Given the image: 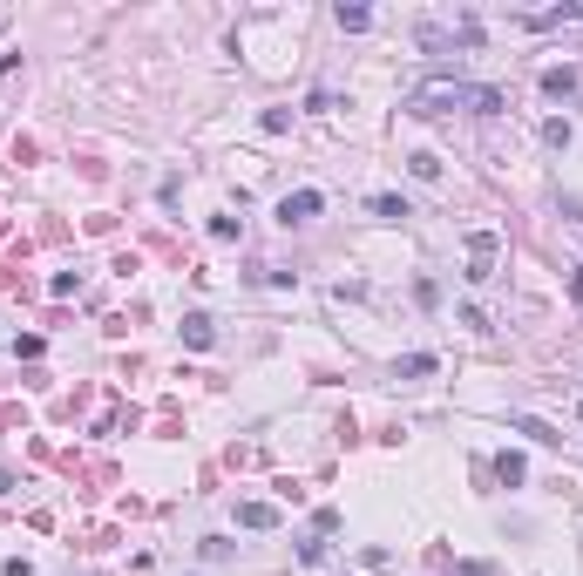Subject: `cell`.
<instances>
[{
    "mask_svg": "<svg viewBox=\"0 0 583 576\" xmlns=\"http://www.w3.org/2000/svg\"><path fill=\"white\" fill-rule=\"evenodd\" d=\"M509 427H516V434H529L536 448H563V434H556L550 421H536V414H509Z\"/></svg>",
    "mask_w": 583,
    "mask_h": 576,
    "instance_id": "277c9868",
    "label": "cell"
},
{
    "mask_svg": "<svg viewBox=\"0 0 583 576\" xmlns=\"http://www.w3.org/2000/svg\"><path fill=\"white\" fill-rule=\"evenodd\" d=\"M543 95H550V102H570V95H577V68H543Z\"/></svg>",
    "mask_w": 583,
    "mask_h": 576,
    "instance_id": "8992f818",
    "label": "cell"
},
{
    "mask_svg": "<svg viewBox=\"0 0 583 576\" xmlns=\"http://www.w3.org/2000/svg\"><path fill=\"white\" fill-rule=\"evenodd\" d=\"M299 563H326V536H306V543H299Z\"/></svg>",
    "mask_w": 583,
    "mask_h": 576,
    "instance_id": "9a60e30c",
    "label": "cell"
},
{
    "mask_svg": "<svg viewBox=\"0 0 583 576\" xmlns=\"http://www.w3.org/2000/svg\"><path fill=\"white\" fill-rule=\"evenodd\" d=\"M373 217H414V211H407V197H394V190H380V197H373Z\"/></svg>",
    "mask_w": 583,
    "mask_h": 576,
    "instance_id": "7c38bea8",
    "label": "cell"
},
{
    "mask_svg": "<svg viewBox=\"0 0 583 576\" xmlns=\"http://www.w3.org/2000/svg\"><path fill=\"white\" fill-rule=\"evenodd\" d=\"M543 143L563 156V150H570V122H563V116H550V122H543Z\"/></svg>",
    "mask_w": 583,
    "mask_h": 576,
    "instance_id": "8fae6325",
    "label": "cell"
},
{
    "mask_svg": "<svg viewBox=\"0 0 583 576\" xmlns=\"http://www.w3.org/2000/svg\"><path fill=\"white\" fill-rule=\"evenodd\" d=\"M326 211V197H319V190H285V197H278V224H312V217H319Z\"/></svg>",
    "mask_w": 583,
    "mask_h": 576,
    "instance_id": "7a4b0ae2",
    "label": "cell"
},
{
    "mask_svg": "<svg viewBox=\"0 0 583 576\" xmlns=\"http://www.w3.org/2000/svg\"><path fill=\"white\" fill-rule=\"evenodd\" d=\"M0 576H34V570H28V563H21V556H14V563H7V570H0Z\"/></svg>",
    "mask_w": 583,
    "mask_h": 576,
    "instance_id": "2e32d148",
    "label": "cell"
},
{
    "mask_svg": "<svg viewBox=\"0 0 583 576\" xmlns=\"http://www.w3.org/2000/svg\"><path fill=\"white\" fill-rule=\"evenodd\" d=\"M468 285H482V278H495V231H475V238H468Z\"/></svg>",
    "mask_w": 583,
    "mask_h": 576,
    "instance_id": "3957f363",
    "label": "cell"
},
{
    "mask_svg": "<svg viewBox=\"0 0 583 576\" xmlns=\"http://www.w3.org/2000/svg\"><path fill=\"white\" fill-rule=\"evenodd\" d=\"M563 217H577V224H583V197H570V204H563Z\"/></svg>",
    "mask_w": 583,
    "mask_h": 576,
    "instance_id": "e0dca14e",
    "label": "cell"
},
{
    "mask_svg": "<svg viewBox=\"0 0 583 576\" xmlns=\"http://www.w3.org/2000/svg\"><path fill=\"white\" fill-rule=\"evenodd\" d=\"M333 21H339L346 34H367V28H373V7H346V0H339V7H333Z\"/></svg>",
    "mask_w": 583,
    "mask_h": 576,
    "instance_id": "30bf717a",
    "label": "cell"
},
{
    "mask_svg": "<svg viewBox=\"0 0 583 576\" xmlns=\"http://www.w3.org/2000/svg\"><path fill=\"white\" fill-rule=\"evenodd\" d=\"M570 292H577V299H583V272H577V278H570Z\"/></svg>",
    "mask_w": 583,
    "mask_h": 576,
    "instance_id": "d6986e66",
    "label": "cell"
},
{
    "mask_svg": "<svg viewBox=\"0 0 583 576\" xmlns=\"http://www.w3.org/2000/svg\"><path fill=\"white\" fill-rule=\"evenodd\" d=\"M407 170H414V177H421V183H434V177H441V163H434V156H428V150H421V156H407Z\"/></svg>",
    "mask_w": 583,
    "mask_h": 576,
    "instance_id": "4fadbf2b",
    "label": "cell"
},
{
    "mask_svg": "<svg viewBox=\"0 0 583 576\" xmlns=\"http://www.w3.org/2000/svg\"><path fill=\"white\" fill-rule=\"evenodd\" d=\"M197 549H204V563H231V543H224V536H204Z\"/></svg>",
    "mask_w": 583,
    "mask_h": 576,
    "instance_id": "5bb4252c",
    "label": "cell"
},
{
    "mask_svg": "<svg viewBox=\"0 0 583 576\" xmlns=\"http://www.w3.org/2000/svg\"><path fill=\"white\" fill-rule=\"evenodd\" d=\"M495 475H502V488H522V475H529V461H522L516 448H502V455H495Z\"/></svg>",
    "mask_w": 583,
    "mask_h": 576,
    "instance_id": "9c48e42d",
    "label": "cell"
},
{
    "mask_svg": "<svg viewBox=\"0 0 583 576\" xmlns=\"http://www.w3.org/2000/svg\"><path fill=\"white\" fill-rule=\"evenodd\" d=\"M407 109H414V116H455V109H468V116H502V89H495V82L434 75V82H421V89L407 95Z\"/></svg>",
    "mask_w": 583,
    "mask_h": 576,
    "instance_id": "6da1fadb",
    "label": "cell"
},
{
    "mask_svg": "<svg viewBox=\"0 0 583 576\" xmlns=\"http://www.w3.org/2000/svg\"><path fill=\"white\" fill-rule=\"evenodd\" d=\"M211 339H217L211 312H190V319H184V346H190V353H211Z\"/></svg>",
    "mask_w": 583,
    "mask_h": 576,
    "instance_id": "5b68a950",
    "label": "cell"
},
{
    "mask_svg": "<svg viewBox=\"0 0 583 576\" xmlns=\"http://www.w3.org/2000/svg\"><path fill=\"white\" fill-rule=\"evenodd\" d=\"M434 366H441L434 353H407V360H394V380H428Z\"/></svg>",
    "mask_w": 583,
    "mask_h": 576,
    "instance_id": "ba28073f",
    "label": "cell"
},
{
    "mask_svg": "<svg viewBox=\"0 0 583 576\" xmlns=\"http://www.w3.org/2000/svg\"><path fill=\"white\" fill-rule=\"evenodd\" d=\"M7 488H14V475H7V468H0V495H7Z\"/></svg>",
    "mask_w": 583,
    "mask_h": 576,
    "instance_id": "ac0fdd59",
    "label": "cell"
},
{
    "mask_svg": "<svg viewBox=\"0 0 583 576\" xmlns=\"http://www.w3.org/2000/svg\"><path fill=\"white\" fill-rule=\"evenodd\" d=\"M238 522L245 529H278V509L272 502H238Z\"/></svg>",
    "mask_w": 583,
    "mask_h": 576,
    "instance_id": "52a82bcc",
    "label": "cell"
}]
</instances>
